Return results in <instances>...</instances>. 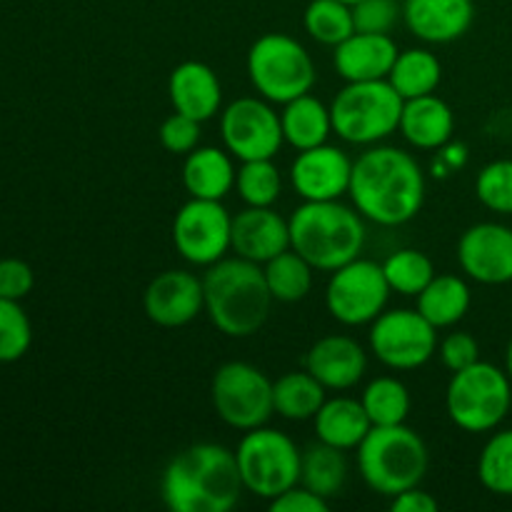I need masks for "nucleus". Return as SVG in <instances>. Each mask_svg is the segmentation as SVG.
<instances>
[{
    "label": "nucleus",
    "mask_w": 512,
    "mask_h": 512,
    "mask_svg": "<svg viewBox=\"0 0 512 512\" xmlns=\"http://www.w3.org/2000/svg\"><path fill=\"white\" fill-rule=\"evenodd\" d=\"M348 195L363 218L395 228L423 210L425 173L405 150L378 145L353 160Z\"/></svg>",
    "instance_id": "f257e3e1"
},
{
    "label": "nucleus",
    "mask_w": 512,
    "mask_h": 512,
    "mask_svg": "<svg viewBox=\"0 0 512 512\" xmlns=\"http://www.w3.org/2000/svg\"><path fill=\"white\" fill-rule=\"evenodd\" d=\"M243 490L238 458L218 443L180 450L160 480V493L173 512H228L238 505Z\"/></svg>",
    "instance_id": "f03ea898"
},
{
    "label": "nucleus",
    "mask_w": 512,
    "mask_h": 512,
    "mask_svg": "<svg viewBox=\"0 0 512 512\" xmlns=\"http://www.w3.org/2000/svg\"><path fill=\"white\" fill-rule=\"evenodd\" d=\"M203 295L210 323L228 338H248L258 333L273 305L263 268L240 255L208 265V273L203 275Z\"/></svg>",
    "instance_id": "7ed1b4c3"
},
{
    "label": "nucleus",
    "mask_w": 512,
    "mask_h": 512,
    "mask_svg": "<svg viewBox=\"0 0 512 512\" xmlns=\"http://www.w3.org/2000/svg\"><path fill=\"white\" fill-rule=\"evenodd\" d=\"M288 223L290 248L315 270L333 273L363 253V215L340 200H305L293 210Z\"/></svg>",
    "instance_id": "20e7f679"
},
{
    "label": "nucleus",
    "mask_w": 512,
    "mask_h": 512,
    "mask_svg": "<svg viewBox=\"0 0 512 512\" xmlns=\"http://www.w3.org/2000/svg\"><path fill=\"white\" fill-rule=\"evenodd\" d=\"M425 440L408 425H373L358 445V470L373 493L395 498L410 488H418L428 473Z\"/></svg>",
    "instance_id": "39448f33"
},
{
    "label": "nucleus",
    "mask_w": 512,
    "mask_h": 512,
    "mask_svg": "<svg viewBox=\"0 0 512 512\" xmlns=\"http://www.w3.org/2000/svg\"><path fill=\"white\" fill-rule=\"evenodd\" d=\"M403 105L388 80L348 83L330 105L333 133L353 145H375L400 128Z\"/></svg>",
    "instance_id": "423d86ee"
},
{
    "label": "nucleus",
    "mask_w": 512,
    "mask_h": 512,
    "mask_svg": "<svg viewBox=\"0 0 512 512\" xmlns=\"http://www.w3.org/2000/svg\"><path fill=\"white\" fill-rule=\"evenodd\" d=\"M512 380L505 370L493 363L468 365L450 378L445 390L448 418L465 433L495 430L510 413Z\"/></svg>",
    "instance_id": "0eeeda50"
},
{
    "label": "nucleus",
    "mask_w": 512,
    "mask_h": 512,
    "mask_svg": "<svg viewBox=\"0 0 512 512\" xmlns=\"http://www.w3.org/2000/svg\"><path fill=\"white\" fill-rule=\"evenodd\" d=\"M248 78L260 98L285 105L313 90L315 65L298 40L283 33H268L250 45Z\"/></svg>",
    "instance_id": "6e6552de"
},
{
    "label": "nucleus",
    "mask_w": 512,
    "mask_h": 512,
    "mask_svg": "<svg viewBox=\"0 0 512 512\" xmlns=\"http://www.w3.org/2000/svg\"><path fill=\"white\" fill-rule=\"evenodd\" d=\"M235 458H238L245 490L255 498L273 500L300 483L303 453L293 443V438L280 430L265 428V425L248 430L238 443Z\"/></svg>",
    "instance_id": "1a4fd4ad"
},
{
    "label": "nucleus",
    "mask_w": 512,
    "mask_h": 512,
    "mask_svg": "<svg viewBox=\"0 0 512 512\" xmlns=\"http://www.w3.org/2000/svg\"><path fill=\"white\" fill-rule=\"evenodd\" d=\"M210 398L218 418L235 430L260 428L275 413L273 383L250 363H225L215 370Z\"/></svg>",
    "instance_id": "9d476101"
},
{
    "label": "nucleus",
    "mask_w": 512,
    "mask_h": 512,
    "mask_svg": "<svg viewBox=\"0 0 512 512\" xmlns=\"http://www.w3.org/2000/svg\"><path fill=\"white\" fill-rule=\"evenodd\" d=\"M390 285L383 265L375 260L355 258L333 270L325 288V308L338 323L348 328L368 325L385 310L390 298Z\"/></svg>",
    "instance_id": "9b49d317"
},
{
    "label": "nucleus",
    "mask_w": 512,
    "mask_h": 512,
    "mask_svg": "<svg viewBox=\"0 0 512 512\" xmlns=\"http://www.w3.org/2000/svg\"><path fill=\"white\" fill-rule=\"evenodd\" d=\"M370 350L390 370H418L438 350V328L418 310H383L370 323Z\"/></svg>",
    "instance_id": "f8f14e48"
},
{
    "label": "nucleus",
    "mask_w": 512,
    "mask_h": 512,
    "mask_svg": "<svg viewBox=\"0 0 512 512\" xmlns=\"http://www.w3.org/2000/svg\"><path fill=\"white\" fill-rule=\"evenodd\" d=\"M173 243L188 263L208 268L233 248V215L220 200L190 198L173 220Z\"/></svg>",
    "instance_id": "ddd939ff"
},
{
    "label": "nucleus",
    "mask_w": 512,
    "mask_h": 512,
    "mask_svg": "<svg viewBox=\"0 0 512 512\" xmlns=\"http://www.w3.org/2000/svg\"><path fill=\"white\" fill-rule=\"evenodd\" d=\"M220 135L225 150L240 163L275 158L283 148L280 113L265 98H238L220 115Z\"/></svg>",
    "instance_id": "4468645a"
},
{
    "label": "nucleus",
    "mask_w": 512,
    "mask_h": 512,
    "mask_svg": "<svg viewBox=\"0 0 512 512\" xmlns=\"http://www.w3.org/2000/svg\"><path fill=\"white\" fill-rule=\"evenodd\" d=\"M458 260L468 278L483 285L512 280V228L500 223H478L458 240Z\"/></svg>",
    "instance_id": "2eb2a0df"
},
{
    "label": "nucleus",
    "mask_w": 512,
    "mask_h": 512,
    "mask_svg": "<svg viewBox=\"0 0 512 512\" xmlns=\"http://www.w3.org/2000/svg\"><path fill=\"white\" fill-rule=\"evenodd\" d=\"M145 315L160 328H180L205 310L203 278L188 270H165L150 280L143 295Z\"/></svg>",
    "instance_id": "dca6fc26"
},
{
    "label": "nucleus",
    "mask_w": 512,
    "mask_h": 512,
    "mask_svg": "<svg viewBox=\"0 0 512 512\" xmlns=\"http://www.w3.org/2000/svg\"><path fill=\"white\" fill-rule=\"evenodd\" d=\"M350 178L353 160L328 143L300 150L290 168V183L303 200H340L350 190Z\"/></svg>",
    "instance_id": "f3484780"
},
{
    "label": "nucleus",
    "mask_w": 512,
    "mask_h": 512,
    "mask_svg": "<svg viewBox=\"0 0 512 512\" xmlns=\"http://www.w3.org/2000/svg\"><path fill=\"white\" fill-rule=\"evenodd\" d=\"M305 370L325 385V390H350L363 380L368 355L358 340L348 335H325L305 355Z\"/></svg>",
    "instance_id": "a211bd4d"
},
{
    "label": "nucleus",
    "mask_w": 512,
    "mask_h": 512,
    "mask_svg": "<svg viewBox=\"0 0 512 512\" xmlns=\"http://www.w3.org/2000/svg\"><path fill=\"white\" fill-rule=\"evenodd\" d=\"M290 248V223L273 208L248 205L233 218V250L245 260L265 265Z\"/></svg>",
    "instance_id": "6ab92c4d"
},
{
    "label": "nucleus",
    "mask_w": 512,
    "mask_h": 512,
    "mask_svg": "<svg viewBox=\"0 0 512 512\" xmlns=\"http://www.w3.org/2000/svg\"><path fill=\"white\" fill-rule=\"evenodd\" d=\"M475 18L473 0H405L403 20L425 43H453L463 38Z\"/></svg>",
    "instance_id": "aec40b11"
},
{
    "label": "nucleus",
    "mask_w": 512,
    "mask_h": 512,
    "mask_svg": "<svg viewBox=\"0 0 512 512\" xmlns=\"http://www.w3.org/2000/svg\"><path fill=\"white\" fill-rule=\"evenodd\" d=\"M398 45L390 35L353 33L348 40L335 45V70L348 83L363 80H388L398 58Z\"/></svg>",
    "instance_id": "412c9836"
},
{
    "label": "nucleus",
    "mask_w": 512,
    "mask_h": 512,
    "mask_svg": "<svg viewBox=\"0 0 512 512\" xmlns=\"http://www.w3.org/2000/svg\"><path fill=\"white\" fill-rule=\"evenodd\" d=\"M168 95L178 113L190 115L198 123L213 118L223 103V88H220L218 75L200 60H185L170 73Z\"/></svg>",
    "instance_id": "4be33fe9"
},
{
    "label": "nucleus",
    "mask_w": 512,
    "mask_h": 512,
    "mask_svg": "<svg viewBox=\"0 0 512 512\" xmlns=\"http://www.w3.org/2000/svg\"><path fill=\"white\" fill-rule=\"evenodd\" d=\"M400 133L420 150H440L450 143L455 130V115L450 105L435 93L405 100Z\"/></svg>",
    "instance_id": "5701e85b"
},
{
    "label": "nucleus",
    "mask_w": 512,
    "mask_h": 512,
    "mask_svg": "<svg viewBox=\"0 0 512 512\" xmlns=\"http://www.w3.org/2000/svg\"><path fill=\"white\" fill-rule=\"evenodd\" d=\"M233 158L228 150L220 148H195L185 155L183 163V185L190 198L203 200H223L235 185Z\"/></svg>",
    "instance_id": "b1692460"
},
{
    "label": "nucleus",
    "mask_w": 512,
    "mask_h": 512,
    "mask_svg": "<svg viewBox=\"0 0 512 512\" xmlns=\"http://www.w3.org/2000/svg\"><path fill=\"white\" fill-rule=\"evenodd\" d=\"M313 420L320 443H328L338 450H358L365 435L373 430L363 403L355 398H345V395L325 400Z\"/></svg>",
    "instance_id": "393cba45"
},
{
    "label": "nucleus",
    "mask_w": 512,
    "mask_h": 512,
    "mask_svg": "<svg viewBox=\"0 0 512 512\" xmlns=\"http://www.w3.org/2000/svg\"><path fill=\"white\" fill-rule=\"evenodd\" d=\"M280 125H283L285 143L293 145L300 153V150H310L328 143L330 133H333V115H330V108L323 100L305 93L283 105Z\"/></svg>",
    "instance_id": "a878e982"
},
{
    "label": "nucleus",
    "mask_w": 512,
    "mask_h": 512,
    "mask_svg": "<svg viewBox=\"0 0 512 512\" xmlns=\"http://www.w3.org/2000/svg\"><path fill=\"white\" fill-rule=\"evenodd\" d=\"M418 310L435 328H450L460 323L470 310V288L458 275H435L418 295Z\"/></svg>",
    "instance_id": "bb28decb"
},
{
    "label": "nucleus",
    "mask_w": 512,
    "mask_h": 512,
    "mask_svg": "<svg viewBox=\"0 0 512 512\" xmlns=\"http://www.w3.org/2000/svg\"><path fill=\"white\" fill-rule=\"evenodd\" d=\"M348 480V460L345 450L333 448L328 443L310 445L300 460V485L313 490L320 498H338Z\"/></svg>",
    "instance_id": "cd10ccee"
},
{
    "label": "nucleus",
    "mask_w": 512,
    "mask_h": 512,
    "mask_svg": "<svg viewBox=\"0 0 512 512\" xmlns=\"http://www.w3.org/2000/svg\"><path fill=\"white\" fill-rule=\"evenodd\" d=\"M325 385L308 370L285 373L273 383L275 413L285 420H310L325 403Z\"/></svg>",
    "instance_id": "c85d7f7f"
},
{
    "label": "nucleus",
    "mask_w": 512,
    "mask_h": 512,
    "mask_svg": "<svg viewBox=\"0 0 512 512\" xmlns=\"http://www.w3.org/2000/svg\"><path fill=\"white\" fill-rule=\"evenodd\" d=\"M440 78H443V65H440L438 55L425 48H410L398 53L388 83L398 90L400 98L410 100L435 93Z\"/></svg>",
    "instance_id": "c756f323"
},
{
    "label": "nucleus",
    "mask_w": 512,
    "mask_h": 512,
    "mask_svg": "<svg viewBox=\"0 0 512 512\" xmlns=\"http://www.w3.org/2000/svg\"><path fill=\"white\" fill-rule=\"evenodd\" d=\"M313 270V265L303 255L295 253L293 248L275 255L273 260L263 265L270 295H273V300H280V303H298V300H303L310 293V288H313Z\"/></svg>",
    "instance_id": "7c9ffc66"
},
{
    "label": "nucleus",
    "mask_w": 512,
    "mask_h": 512,
    "mask_svg": "<svg viewBox=\"0 0 512 512\" xmlns=\"http://www.w3.org/2000/svg\"><path fill=\"white\" fill-rule=\"evenodd\" d=\"M360 403H363L370 423L378 425V428H385V425H403L410 415L408 388L398 378H393V375L375 378L363 390Z\"/></svg>",
    "instance_id": "2f4dec72"
},
{
    "label": "nucleus",
    "mask_w": 512,
    "mask_h": 512,
    "mask_svg": "<svg viewBox=\"0 0 512 512\" xmlns=\"http://www.w3.org/2000/svg\"><path fill=\"white\" fill-rule=\"evenodd\" d=\"M303 25L313 40L323 45H340L355 33L353 8L340 0H310Z\"/></svg>",
    "instance_id": "473e14b6"
},
{
    "label": "nucleus",
    "mask_w": 512,
    "mask_h": 512,
    "mask_svg": "<svg viewBox=\"0 0 512 512\" xmlns=\"http://www.w3.org/2000/svg\"><path fill=\"white\" fill-rule=\"evenodd\" d=\"M383 273L388 278L390 290L408 295V298H418L425 285L435 278L433 260L413 248H403L398 253L388 255L383 263Z\"/></svg>",
    "instance_id": "72a5a7b5"
},
{
    "label": "nucleus",
    "mask_w": 512,
    "mask_h": 512,
    "mask_svg": "<svg viewBox=\"0 0 512 512\" xmlns=\"http://www.w3.org/2000/svg\"><path fill=\"white\" fill-rule=\"evenodd\" d=\"M235 188L245 205L273 208V203L283 193V180H280V170L275 168L273 158L245 160L235 175Z\"/></svg>",
    "instance_id": "f704fd0d"
},
{
    "label": "nucleus",
    "mask_w": 512,
    "mask_h": 512,
    "mask_svg": "<svg viewBox=\"0 0 512 512\" xmlns=\"http://www.w3.org/2000/svg\"><path fill=\"white\" fill-rule=\"evenodd\" d=\"M478 478L490 493L512 495V430H500L485 443L478 458Z\"/></svg>",
    "instance_id": "c9c22d12"
},
{
    "label": "nucleus",
    "mask_w": 512,
    "mask_h": 512,
    "mask_svg": "<svg viewBox=\"0 0 512 512\" xmlns=\"http://www.w3.org/2000/svg\"><path fill=\"white\" fill-rule=\"evenodd\" d=\"M33 343V328L20 300L0 298V363H15Z\"/></svg>",
    "instance_id": "e433bc0d"
},
{
    "label": "nucleus",
    "mask_w": 512,
    "mask_h": 512,
    "mask_svg": "<svg viewBox=\"0 0 512 512\" xmlns=\"http://www.w3.org/2000/svg\"><path fill=\"white\" fill-rule=\"evenodd\" d=\"M478 200L493 213L512 215V160L488 163L475 178Z\"/></svg>",
    "instance_id": "4c0bfd02"
},
{
    "label": "nucleus",
    "mask_w": 512,
    "mask_h": 512,
    "mask_svg": "<svg viewBox=\"0 0 512 512\" xmlns=\"http://www.w3.org/2000/svg\"><path fill=\"white\" fill-rule=\"evenodd\" d=\"M350 8H353L355 33L390 35L398 20L403 18L398 0H360Z\"/></svg>",
    "instance_id": "58836bf2"
},
{
    "label": "nucleus",
    "mask_w": 512,
    "mask_h": 512,
    "mask_svg": "<svg viewBox=\"0 0 512 512\" xmlns=\"http://www.w3.org/2000/svg\"><path fill=\"white\" fill-rule=\"evenodd\" d=\"M160 143L170 153L188 155L200 143V123L195 118H190V115H183L175 110L160 125Z\"/></svg>",
    "instance_id": "ea45409f"
},
{
    "label": "nucleus",
    "mask_w": 512,
    "mask_h": 512,
    "mask_svg": "<svg viewBox=\"0 0 512 512\" xmlns=\"http://www.w3.org/2000/svg\"><path fill=\"white\" fill-rule=\"evenodd\" d=\"M438 353H440V360H443L445 368H448L450 373H458V370H463V368H468V365L478 363V360H480V345H478V340L473 338V335L458 330V333H450L448 338L440 343Z\"/></svg>",
    "instance_id": "a19ab883"
},
{
    "label": "nucleus",
    "mask_w": 512,
    "mask_h": 512,
    "mask_svg": "<svg viewBox=\"0 0 512 512\" xmlns=\"http://www.w3.org/2000/svg\"><path fill=\"white\" fill-rule=\"evenodd\" d=\"M35 275L25 260L5 258L0 260V298L23 300L33 290Z\"/></svg>",
    "instance_id": "79ce46f5"
},
{
    "label": "nucleus",
    "mask_w": 512,
    "mask_h": 512,
    "mask_svg": "<svg viewBox=\"0 0 512 512\" xmlns=\"http://www.w3.org/2000/svg\"><path fill=\"white\" fill-rule=\"evenodd\" d=\"M328 508V500L315 495L313 490H308L300 483L270 500V510L273 512H328Z\"/></svg>",
    "instance_id": "37998d69"
},
{
    "label": "nucleus",
    "mask_w": 512,
    "mask_h": 512,
    "mask_svg": "<svg viewBox=\"0 0 512 512\" xmlns=\"http://www.w3.org/2000/svg\"><path fill=\"white\" fill-rule=\"evenodd\" d=\"M393 503H390V508L393 512H438L440 503L433 498L430 493H425V490L418 488H410L405 490V493L395 495V498H390Z\"/></svg>",
    "instance_id": "c03bdc74"
},
{
    "label": "nucleus",
    "mask_w": 512,
    "mask_h": 512,
    "mask_svg": "<svg viewBox=\"0 0 512 512\" xmlns=\"http://www.w3.org/2000/svg\"><path fill=\"white\" fill-rule=\"evenodd\" d=\"M465 158H468L465 145H443L438 153V160H435V173H438V170L440 175L453 173L455 168H460V165L465 163Z\"/></svg>",
    "instance_id": "a18cd8bd"
},
{
    "label": "nucleus",
    "mask_w": 512,
    "mask_h": 512,
    "mask_svg": "<svg viewBox=\"0 0 512 512\" xmlns=\"http://www.w3.org/2000/svg\"><path fill=\"white\" fill-rule=\"evenodd\" d=\"M505 373H508L510 380H512V338L508 343V353H505Z\"/></svg>",
    "instance_id": "49530a36"
},
{
    "label": "nucleus",
    "mask_w": 512,
    "mask_h": 512,
    "mask_svg": "<svg viewBox=\"0 0 512 512\" xmlns=\"http://www.w3.org/2000/svg\"><path fill=\"white\" fill-rule=\"evenodd\" d=\"M340 3H345V5H355V3H360V0H340Z\"/></svg>",
    "instance_id": "de8ad7c7"
}]
</instances>
